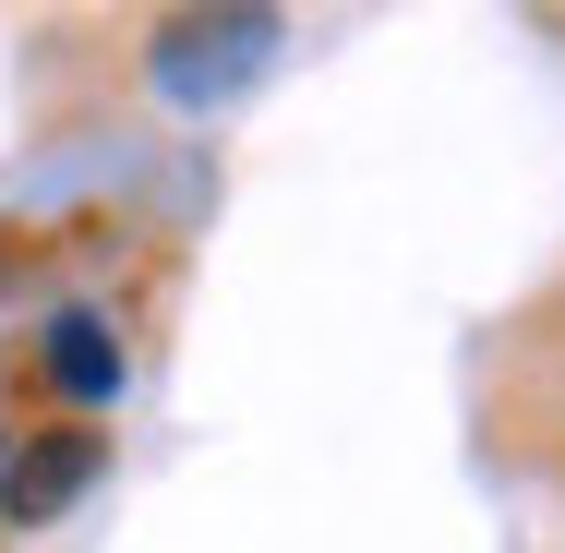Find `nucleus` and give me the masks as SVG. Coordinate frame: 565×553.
I'll list each match as a JSON object with an SVG mask.
<instances>
[{
    "label": "nucleus",
    "mask_w": 565,
    "mask_h": 553,
    "mask_svg": "<svg viewBox=\"0 0 565 553\" xmlns=\"http://www.w3.org/2000/svg\"><path fill=\"white\" fill-rule=\"evenodd\" d=\"M277 12H169L157 36H145V73H157V97H181V109H228L241 85H265L277 73Z\"/></svg>",
    "instance_id": "f257e3e1"
},
{
    "label": "nucleus",
    "mask_w": 565,
    "mask_h": 553,
    "mask_svg": "<svg viewBox=\"0 0 565 553\" xmlns=\"http://www.w3.org/2000/svg\"><path fill=\"white\" fill-rule=\"evenodd\" d=\"M85 481H97V434H85V422H61V434H36L12 469H0V518H61Z\"/></svg>",
    "instance_id": "f03ea898"
},
{
    "label": "nucleus",
    "mask_w": 565,
    "mask_h": 553,
    "mask_svg": "<svg viewBox=\"0 0 565 553\" xmlns=\"http://www.w3.org/2000/svg\"><path fill=\"white\" fill-rule=\"evenodd\" d=\"M49 373H61L73 397H109V385H120V349H109V326H85V313H73V326L49 337Z\"/></svg>",
    "instance_id": "7ed1b4c3"
}]
</instances>
